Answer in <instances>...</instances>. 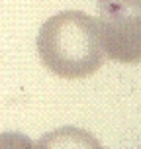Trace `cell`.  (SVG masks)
I'll use <instances>...</instances> for the list:
<instances>
[{"mask_svg":"<svg viewBox=\"0 0 141 149\" xmlns=\"http://www.w3.org/2000/svg\"><path fill=\"white\" fill-rule=\"evenodd\" d=\"M37 51L53 74L69 81L86 79L104 63L98 20L81 10L51 16L39 28Z\"/></svg>","mask_w":141,"mask_h":149,"instance_id":"1","label":"cell"},{"mask_svg":"<svg viewBox=\"0 0 141 149\" xmlns=\"http://www.w3.org/2000/svg\"><path fill=\"white\" fill-rule=\"evenodd\" d=\"M104 55L112 61L141 63V0H96Z\"/></svg>","mask_w":141,"mask_h":149,"instance_id":"2","label":"cell"}]
</instances>
